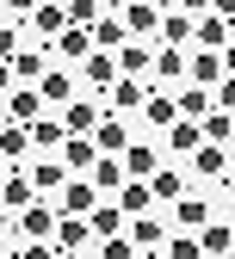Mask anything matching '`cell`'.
Instances as JSON below:
<instances>
[{
	"label": "cell",
	"instance_id": "74e56055",
	"mask_svg": "<svg viewBox=\"0 0 235 259\" xmlns=\"http://www.w3.org/2000/svg\"><path fill=\"white\" fill-rule=\"evenodd\" d=\"M93 259H137V247H130V235H118V241H99Z\"/></svg>",
	"mask_w": 235,
	"mask_h": 259
},
{
	"label": "cell",
	"instance_id": "4dcf8cb0",
	"mask_svg": "<svg viewBox=\"0 0 235 259\" xmlns=\"http://www.w3.org/2000/svg\"><path fill=\"white\" fill-rule=\"evenodd\" d=\"M149 191H155V204H180V198H186V173H180V167H161V173L149 179Z\"/></svg>",
	"mask_w": 235,
	"mask_h": 259
},
{
	"label": "cell",
	"instance_id": "9a60e30c",
	"mask_svg": "<svg viewBox=\"0 0 235 259\" xmlns=\"http://www.w3.org/2000/svg\"><path fill=\"white\" fill-rule=\"evenodd\" d=\"M124 173H130V179H155V173H161V148H155V142H130V148H124Z\"/></svg>",
	"mask_w": 235,
	"mask_h": 259
},
{
	"label": "cell",
	"instance_id": "ee69618b",
	"mask_svg": "<svg viewBox=\"0 0 235 259\" xmlns=\"http://www.w3.org/2000/svg\"><path fill=\"white\" fill-rule=\"evenodd\" d=\"M0 235H13V210L7 204H0Z\"/></svg>",
	"mask_w": 235,
	"mask_h": 259
},
{
	"label": "cell",
	"instance_id": "7bdbcfd3",
	"mask_svg": "<svg viewBox=\"0 0 235 259\" xmlns=\"http://www.w3.org/2000/svg\"><path fill=\"white\" fill-rule=\"evenodd\" d=\"M223 74H229V80H235V44H229V50H223Z\"/></svg>",
	"mask_w": 235,
	"mask_h": 259
},
{
	"label": "cell",
	"instance_id": "2e32d148",
	"mask_svg": "<svg viewBox=\"0 0 235 259\" xmlns=\"http://www.w3.org/2000/svg\"><path fill=\"white\" fill-rule=\"evenodd\" d=\"M143 123L167 136V130L180 123V105H174V93H161V87H155V93H149V105H143Z\"/></svg>",
	"mask_w": 235,
	"mask_h": 259
},
{
	"label": "cell",
	"instance_id": "603a6c76",
	"mask_svg": "<svg viewBox=\"0 0 235 259\" xmlns=\"http://www.w3.org/2000/svg\"><path fill=\"white\" fill-rule=\"evenodd\" d=\"M81 80H87V93H112V80H118V56H87V62H81Z\"/></svg>",
	"mask_w": 235,
	"mask_h": 259
},
{
	"label": "cell",
	"instance_id": "7402d4cb",
	"mask_svg": "<svg viewBox=\"0 0 235 259\" xmlns=\"http://www.w3.org/2000/svg\"><path fill=\"white\" fill-rule=\"evenodd\" d=\"M149 68H155V44H124V50H118V74L149 80Z\"/></svg>",
	"mask_w": 235,
	"mask_h": 259
},
{
	"label": "cell",
	"instance_id": "7a4b0ae2",
	"mask_svg": "<svg viewBox=\"0 0 235 259\" xmlns=\"http://www.w3.org/2000/svg\"><path fill=\"white\" fill-rule=\"evenodd\" d=\"M56 222H62V216H56L50 198H44V204H31L25 216H13V235H19V241H56Z\"/></svg>",
	"mask_w": 235,
	"mask_h": 259
},
{
	"label": "cell",
	"instance_id": "cb8c5ba5",
	"mask_svg": "<svg viewBox=\"0 0 235 259\" xmlns=\"http://www.w3.org/2000/svg\"><path fill=\"white\" fill-rule=\"evenodd\" d=\"M174 105H180V117H186V123H205V117L217 111V99H211L205 87H180V93H174Z\"/></svg>",
	"mask_w": 235,
	"mask_h": 259
},
{
	"label": "cell",
	"instance_id": "ab89813d",
	"mask_svg": "<svg viewBox=\"0 0 235 259\" xmlns=\"http://www.w3.org/2000/svg\"><path fill=\"white\" fill-rule=\"evenodd\" d=\"M19 50H25V44H19V31H13V25H7V19H0V62H13V56H19Z\"/></svg>",
	"mask_w": 235,
	"mask_h": 259
},
{
	"label": "cell",
	"instance_id": "e575fe53",
	"mask_svg": "<svg viewBox=\"0 0 235 259\" xmlns=\"http://www.w3.org/2000/svg\"><path fill=\"white\" fill-rule=\"evenodd\" d=\"M25 154H31V130H25V123H7V130H0V160L19 167Z\"/></svg>",
	"mask_w": 235,
	"mask_h": 259
},
{
	"label": "cell",
	"instance_id": "ac0fdd59",
	"mask_svg": "<svg viewBox=\"0 0 235 259\" xmlns=\"http://www.w3.org/2000/svg\"><path fill=\"white\" fill-rule=\"evenodd\" d=\"M124 235H130V247H137V253H155V247H167V222H161V216H137Z\"/></svg>",
	"mask_w": 235,
	"mask_h": 259
},
{
	"label": "cell",
	"instance_id": "4fadbf2b",
	"mask_svg": "<svg viewBox=\"0 0 235 259\" xmlns=\"http://www.w3.org/2000/svg\"><path fill=\"white\" fill-rule=\"evenodd\" d=\"M124 44H130V31H124V13H106V19L93 25V50H99V56H118Z\"/></svg>",
	"mask_w": 235,
	"mask_h": 259
},
{
	"label": "cell",
	"instance_id": "816d5d0a",
	"mask_svg": "<svg viewBox=\"0 0 235 259\" xmlns=\"http://www.w3.org/2000/svg\"><path fill=\"white\" fill-rule=\"evenodd\" d=\"M229 259H235V253H229Z\"/></svg>",
	"mask_w": 235,
	"mask_h": 259
},
{
	"label": "cell",
	"instance_id": "8fae6325",
	"mask_svg": "<svg viewBox=\"0 0 235 259\" xmlns=\"http://www.w3.org/2000/svg\"><path fill=\"white\" fill-rule=\"evenodd\" d=\"M192 13L186 7H174V13H161V50H192Z\"/></svg>",
	"mask_w": 235,
	"mask_h": 259
},
{
	"label": "cell",
	"instance_id": "1f68e13d",
	"mask_svg": "<svg viewBox=\"0 0 235 259\" xmlns=\"http://www.w3.org/2000/svg\"><path fill=\"white\" fill-rule=\"evenodd\" d=\"M31 25H38V37H62V31H69V7H31Z\"/></svg>",
	"mask_w": 235,
	"mask_h": 259
},
{
	"label": "cell",
	"instance_id": "8992f818",
	"mask_svg": "<svg viewBox=\"0 0 235 259\" xmlns=\"http://www.w3.org/2000/svg\"><path fill=\"white\" fill-rule=\"evenodd\" d=\"M99 117H106V105H99L93 93H87V99H75V105H62V130H69V136H93Z\"/></svg>",
	"mask_w": 235,
	"mask_h": 259
},
{
	"label": "cell",
	"instance_id": "60d3db41",
	"mask_svg": "<svg viewBox=\"0 0 235 259\" xmlns=\"http://www.w3.org/2000/svg\"><path fill=\"white\" fill-rule=\"evenodd\" d=\"M211 99H217V111H223V117H235V80H229V74H223V87L211 93Z\"/></svg>",
	"mask_w": 235,
	"mask_h": 259
},
{
	"label": "cell",
	"instance_id": "9c48e42d",
	"mask_svg": "<svg viewBox=\"0 0 235 259\" xmlns=\"http://www.w3.org/2000/svg\"><path fill=\"white\" fill-rule=\"evenodd\" d=\"M174 222H180L186 235H205L211 222H217V216H211V198H192V191H186V198L174 204Z\"/></svg>",
	"mask_w": 235,
	"mask_h": 259
},
{
	"label": "cell",
	"instance_id": "c3c4849f",
	"mask_svg": "<svg viewBox=\"0 0 235 259\" xmlns=\"http://www.w3.org/2000/svg\"><path fill=\"white\" fill-rule=\"evenodd\" d=\"M62 259H93V253H62Z\"/></svg>",
	"mask_w": 235,
	"mask_h": 259
},
{
	"label": "cell",
	"instance_id": "d590c367",
	"mask_svg": "<svg viewBox=\"0 0 235 259\" xmlns=\"http://www.w3.org/2000/svg\"><path fill=\"white\" fill-rule=\"evenodd\" d=\"M198 130H205V142H217V148H235V117H223V111H211V117L198 123Z\"/></svg>",
	"mask_w": 235,
	"mask_h": 259
},
{
	"label": "cell",
	"instance_id": "484cf974",
	"mask_svg": "<svg viewBox=\"0 0 235 259\" xmlns=\"http://www.w3.org/2000/svg\"><path fill=\"white\" fill-rule=\"evenodd\" d=\"M192 173H198V179H229V148L205 142V148L192 154Z\"/></svg>",
	"mask_w": 235,
	"mask_h": 259
},
{
	"label": "cell",
	"instance_id": "d4e9b609",
	"mask_svg": "<svg viewBox=\"0 0 235 259\" xmlns=\"http://www.w3.org/2000/svg\"><path fill=\"white\" fill-rule=\"evenodd\" d=\"M93 160H99L93 136H69V142H62V167H69L75 179H81V173H93Z\"/></svg>",
	"mask_w": 235,
	"mask_h": 259
},
{
	"label": "cell",
	"instance_id": "6da1fadb",
	"mask_svg": "<svg viewBox=\"0 0 235 259\" xmlns=\"http://www.w3.org/2000/svg\"><path fill=\"white\" fill-rule=\"evenodd\" d=\"M149 93H155L149 80L118 74V80H112V93H106V111H112V117H130V111H143V105H149Z\"/></svg>",
	"mask_w": 235,
	"mask_h": 259
},
{
	"label": "cell",
	"instance_id": "52a82bcc",
	"mask_svg": "<svg viewBox=\"0 0 235 259\" xmlns=\"http://www.w3.org/2000/svg\"><path fill=\"white\" fill-rule=\"evenodd\" d=\"M69 179H75V173L62 167V154H38V160H31V185H38V198H50V191H62Z\"/></svg>",
	"mask_w": 235,
	"mask_h": 259
},
{
	"label": "cell",
	"instance_id": "d6a6232c",
	"mask_svg": "<svg viewBox=\"0 0 235 259\" xmlns=\"http://www.w3.org/2000/svg\"><path fill=\"white\" fill-rule=\"evenodd\" d=\"M155 80H167V87H174V80H186V50H161L155 44V68H149Z\"/></svg>",
	"mask_w": 235,
	"mask_h": 259
},
{
	"label": "cell",
	"instance_id": "ba28073f",
	"mask_svg": "<svg viewBox=\"0 0 235 259\" xmlns=\"http://www.w3.org/2000/svg\"><path fill=\"white\" fill-rule=\"evenodd\" d=\"M93 148L99 154H112V160H124V148H130V130H124V117H99V130H93Z\"/></svg>",
	"mask_w": 235,
	"mask_h": 259
},
{
	"label": "cell",
	"instance_id": "681fc988",
	"mask_svg": "<svg viewBox=\"0 0 235 259\" xmlns=\"http://www.w3.org/2000/svg\"><path fill=\"white\" fill-rule=\"evenodd\" d=\"M229 185H235V154H229Z\"/></svg>",
	"mask_w": 235,
	"mask_h": 259
},
{
	"label": "cell",
	"instance_id": "3957f363",
	"mask_svg": "<svg viewBox=\"0 0 235 259\" xmlns=\"http://www.w3.org/2000/svg\"><path fill=\"white\" fill-rule=\"evenodd\" d=\"M75 87H81V74H75V68H62V62H50V74L38 80V93H44V105H75V99H81Z\"/></svg>",
	"mask_w": 235,
	"mask_h": 259
},
{
	"label": "cell",
	"instance_id": "f35d334b",
	"mask_svg": "<svg viewBox=\"0 0 235 259\" xmlns=\"http://www.w3.org/2000/svg\"><path fill=\"white\" fill-rule=\"evenodd\" d=\"M19 259H62V247H56V241H25Z\"/></svg>",
	"mask_w": 235,
	"mask_h": 259
},
{
	"label": "cell",
	"instance_id": "bcb514c9",
	"mask_svg": "<svg viewBox=\"0 0 235 259\" xmlns=\"http://www.w3.org/2000/svg\"><path fill=\"white\" fill-rule=\"evenodd\" d=\"M7 123H13V111H7V99H0V130H7Z\"/></svg>",
	"mask_w": 235,
	"mask_h": 259
},
{
	"label": "cell",
	"instance_id": "ffe728a7",
	"mask_svg": "<svg viewBox=\"0 0 235 259\" xmlns=\"http://www.w3.org/2000/svg\"><path fill=\"white\" fill-rule=\"evenodd\" d=\"M118 210H124V222L149 216V210H155V191H149V179H130V185L118 191Z\"/></svg>",
	"mask_w": 235,
	"mask_h": 259
},
{
	"label": "cell",
	"instance_id": "30bf717a",
	"mask_svg": "<svg viewBox=\"0 0 235 259\" xmlns=\"http://www.w3.org/2000/svg\"><path fill=\"white\" fill-rule=\"evenodd\" d=\"M56 247L62 253H93V222L87 216H62L56 222Z\"/></svg>",
	"mask_w": 235,
	"mask_h": 259
},
{
	"label": "cell",
	"instance_id": "277c9868",
	"mask_svg": "<svg viewBox=\"0 0 235 259\" xmlns=\"http://www.w3.org/2000/svg\"><path fill=\"white\" fill-rule=\"evenodd\" d=\"M186 87H205V93H217V87H223V56H211V50H192V56H186Z\"/></svg>",
	"mask_w": 235,
	"mask_h": 259
},
{
	"label": "cell",
	"instance_id": "44dd1931",
	"mask_svg": "<svg viewBox=\"0 0 235 259\" xmlns=\"http://www.w3.org/2000/svg\"><path fill=\"white\" fill-rule=\"evenodd\" d=\"M124 31H130V44H149V37H161V13L149 7V0H143V7H124Z\"/></svg>",
	"mask_w": 235,
	"mask_h": 259
},
{
	"label": "cell",
	"instance_id": "836d02e7",
	"mask_svg": "<svg viewBox=\"0 0 235 259\" xmlns=\"http://www.w3.org/2000/svg\"><path fill=\"white\" fill-rule=\"evenodd\" d=\"M87 222H93V241H118V235H124V210H118V204H99Z\"/></svg>",
	"mask_w": 235,
	"mask_h": 259
},
{
	"label": "cell",
	"instance_id": "4316f807",
	"mask_svg": "<svg viewBox=\"0 0 235 259\" xmlns=\"http://www.w3.org/2000/svg\"><path fill=\"white\" fill-rule=\"evenodd\" d=\"M56 56H62V62H87V56H99V50H93V31L69 25V31L56 37Z\"/></svg>",
	"mask_w": 235,
	"mask_h": 259
},
{
	"label": "cell",
	"instance_id": "5bb4252c",
	"mask_svg": "<svg viewBox=\"0 0 235 259\" xmlns=\"http://www.w3.org/2000/svg\"><path fill=\"white\" fill-rule=\"evenodd\" d=\"M7 111H13V123L31 130V123L44 117V93H38V87H13V93H7Z\"/></svg>",
	"mask_w": 235,
	"mask_h": 259
},
{
	"label": "cell",
	"instance_id": "b9f144b4",
	"mask_svg": "<svg viewBox=\"0 0 235 259\" xmlns=\"http://www.w3.org/2000/svg\"><path fill=\"white\" fill-rule=\"evenodd\" d=\"M13 87H19V80H13V62H0V99H7Z\"/></svg>",
	"mask_w": 235,
	"mask_h": 259
},
{
	"label": "cell",
	"instance_id": "f546056e",
	"mask_svg": "<svg viewBox=\"0 0 235 259\" xmlns=\"http://www.w3.org/2000/svg\"><path fill=\"white\" fill-rule=\"evenodd\" d=\"M161 142H167V148H174V154H186V160H192L198 148H205V130H198V123H186V117H180V123H174V130H167V136H161Z\"/></svg>",
	"mask_w": 235,
	"mask_h": 259
},
{
	"label": "cell",
	"instance_id": "83f0119b",
	"mask_svg": "<svg viewBox=\"0 0 235 259\" xmlns=\"http://www.w3.org/2000/svg\"><path fill=\"white\" fill-rule=\"evenodd\" d=\"M198 247H205V259H229L235 253V222H211V229L198 235Z\"/></svg>",
	"mask_w": 235,
	"mask_h": 259
},
{
	"label": "cell",
	"instance_id": "8d00e7d4",
	"mask_svg": "<svg viewBox=\"0 0 235 259\" xmlns=\"http://www.w3.org/2000/svg\"><path fill=\"white\" fill-rule=\"evenodd\" d=\"M167 259H205V247H198V235H167V247H161Z\"/></svg>",
	"mask_w": 235,
	"mask_h": 259
},
{
	"label": "cell",
	"instance_id": "f6af8a7d",
	"mask_svg": "<svg viewBox=\"0 0 235 259\" xmlns=\"http://www.w3.org/2000/svg\"><path fill=\"white\" fill-rule=\"evenodd\" d=\"M7 179H13V160H0V185H7Z\"/></svg>",
	"mask_w": 235,
	"mask_h": 259
},
{
	"label": "cell",
	"instance_id": "d6986e66",
	"mask_svg": "<svg viewBox=\"0 0 235 259\" xmlns=\"http://www.w3.org/2000/svg\"><path fill=\"white\" fill-rule=\"evenodd\" d=\"M87 179H93V191H99V198H106V191H124V185H130V173H124V160H112V154H99Z\"/></svg>",
	"mask_w": 235,
	"mask_h": 259
},
{
	"label": "cell",
	"instance_id": "7dc6e473",
	"mask_svg": "<svg viewBox=\"0 0 235 259\" xmlns=\"http://www.w3.org/2000/svg\"><path fill=\"white\" fill-rule=\"evenodd\" d=\"M137 259H167V253H161V247H155V253H137Z\"/></svg>",
	"mask_w": 235,
	"mask_h": 259
},
{
	"label": "cell",
	"instance_id": "5b68a950",
	"mask_svg": "<svg viewBox=\"0 0 235 259\" xmlns=\"http://www.w3.org/2000/svg\"><path fill=\"white\" fill-rule=\"evenodd\" d=\"M235 37H229V19L223 13H205V19H198L192 25V50H211V56H223Z\"/></svg>",
	"mask_w": 235,
	"mask_h": 259
},
{
	"label": "cell",
	"instance_id": "7c38bea8",
	"mask_svg": "<svg viewBox=\"0 0 235 259\" xmlns=\"http://www.w3.org/2000/svg\"><path fill=\"white\" fill-rule=\"evenodd\" d=\"M0 204H7L13 216H25L31 204H44V198H38V185H31V173H13L7 185H0Z\"/></svg>",
	"mask_w": 235,
	"mask_h": 259
},
{
	"label": "cell",
	"instance_id": "f1b7e54d",
	"mask_svg": "<svg viewBox=\"0 0 235 259\" xmlns=\"http://www.w3.org/2000/svg\"><path fill=\"white\" fill-rule=\"evenodd\" d=\"M62 142H69V130H62V117H38V123H31V148H38V154H56Z\"/></svg>",
	"mask_w": 235,
	"mask_h": 259
},
{
	"label": "cell",
	"instance_id": "e0dca14e",
	"mask_svg": "<svg viewBox=\"0 0 235 259\" xmlns=\"http://www.w3.org/2000/svg\"><path fill=\"white\" fill-rule=\"evenodd\" d=\"M93 210H99L93 179H69V185H62V216H93Z\"/></svg>",
	"mask_w": 235,
	"mask_h": 259
},
{
	"label": "cell",
	"instance_id": "f907efd6",
	"mask_svg": "<svg viewBox=\"0 0 235 259\" xmlns=\"http://www.w3.org/2000/svg\"><path fill=\"white\" fill-rule=\"evenodd\" d=\"M7 259H19V253H7Z\"/></svg>",
	"mask_w": 235,
	"mask_h": 259
}]
</instances>
